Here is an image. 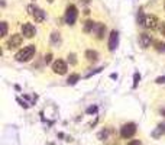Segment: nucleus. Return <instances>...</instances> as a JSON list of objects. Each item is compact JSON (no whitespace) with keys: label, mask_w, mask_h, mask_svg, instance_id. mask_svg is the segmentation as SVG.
<instances>
[{"label":"nucleus","mask_w":165,"mask_h":145,"mask_svg":"<svg viewBox=\"0 0 165 145\" xmlns=\"http://www.w3.org/2000/svg\"><path fill=\"white\" fill-rule=\"evenodd\" d=\"M35 52H36L35 45H26L15 55V58H16V61H19V62H28L34 58Z\"/></svg>","instance_id":"nucleus-1"},{"label":"nucleus","mask_w":165,"mask_h":145,"mask_svg":"<svg viewBox=\"0 0 165 145\" xmlns=\"http://www.w3.org/2000/svg\"><path fill=\"white\" fill-rule=\"evenodd\" d=\"M77 16H78V9L74 4H68L67 10H65V22L68 25H74L77 21Z\"/></svg>","instance_id":"nucleus-2"},{"label":"nucleus","mask_w":165,"mask_h":145,"mask_svg":"<svg viewBox=\"0 0 165 145\" xmlns=\"http://www.w3.org/2000/svg\"><path fill=\"white\" fill-rule=\"evenodd\" d=\"M28 10H29V15L35 19V22H44L45 19V12H44L42 9H39L38 6H35V4H29L28 6Z\"/></svg>","instance_id":"nucleus-3"},{"label":"nucleus","mask_w":165,"mask_h":145,"mask_svg":"<svg viewBox=\"0 0 165 145\" xmlns=\"http://www.w3.org/2000/svg\"><path fill=\"white\" fill-rule=\"evenodd\" d=\"M23 38L25 36H22L19 33H13L12 36L9 38V41L6 42V48H7V50H15L17 46H21L22 44H23Z\"/></svg>","instance_id":"nucleus-4"},{"label":"nucleus","mask_w":165,"mask_h":145,"mask_svg":"<svg viewBox=\"0 0 165 145\" xmlns=\"http://www.w3.org/2000/svg\"><path fill=\"white\" fill-rule=\"evenodd\" d=\"M136 133V125L135 123H125L120 128V137L127 139V138H132Z\"/></svg>","instance_id":"nucleus-5"},{"label":"nucleus","mask_w":165,"mask_h":145,"mask_svg":"<svg viewBox=\"0 0 165 145\" xmlns=\"http://www.w3.org/2000/svg\"><path fill=\"white\" fill-rule=\"evenodd\" d=\"M67 70H68L67 62L64 61V60H57V61H54V64H52V71H54L55 74L64 75L67 73Z\"/></svg>","instance_id":"nucleus-6"},{"label":"nucleus","mask_w":165,"mask_h":145,"mask_svg":"<svg viewBox=\"0 0 165 145\" xmlns=\"http://www.w3.org/2000/svg\"><path fill=\"white\" fill-rule=\"evenodd\" d=\"M22 31V35L25 38H28V39H30V38L35 36V33H36V29H35V26L32 25V23H23L21 28Z\"/></svg>","instance_id":"nucleus-7"},{"label":"nucleus","mask_w":165,"mask_h":145,"mask_svg":"<svg viewBox=\"0 0 165 145\" xmlns=\"http://www.w3.org/2000/svg\"><path fill=\"white\" fill-rule=\"evenodd\" d=\"M91 33H94L97 39H103V38H104V33H106V25H104L103 22H96V25H94V29Z\"/></svg>","instance_id":"nucleus-8"},{"label":"nucleus","mask_w":165,"mask_h":145,"mask_svg":"<svg viewBox=\"0 0 165 145\" xmlns=\"http://www.w3.org/2000/svg\"><path fill=\"white\" fill-rule=\"evenodd\" d=\"M158 23H159V21H158L157 16H154V15H148V16H146V19H145L144 28L154 31V29L158 28Z\"/></svg>","instance_id":"nucleus-9"},{"label":"nucleus","mask_w":165,"mask_h":145,"mask_svg":"<svg viewBox=\"0 0 165 145\" xmlns=\"http://www.w3.org/2000/svg\"><path fill=\"white\" fill-rule=\"evenodd\" d=\"M117 42H119V33L117 31H112L109 35V50L114 51L117 48Z\"/></svg>","instance_id":"nucleus-10"},{"label":"nucleus","mask_w":165,"mask_h":145,"mask_svg":"<svg viewBox=\"0 0 165 145\" xmlns=\"http://www.w3.org/2000/svg\"><path fill=\"white\" fill-rule=\"evenodd\" d=\"M151 44H152V38H151V35H148V33H140L139 35V45L144 48V50H146L148 46H151Z\"/></svg>","instance_id":"nucleus-11"},{"label":"nucleus","mask_w":165,"mask_h":145,"mask_svg":"<svg viewBox=\"0 0 165 145\" xmlns=\"http://www.w3.org/2000/svg\"><path fill=\"white\" fill-rule=\"evenodd\" d=\"M85 58H87V61H90V62H96V61L99 60L97 51H94V50H87V51H85Z\"/></svg>","instance_id":"nucleus-12"},{"label":"nucleus","mask_w":165,"mask_h":145,"mask_svg":"<svg viewBox=\"0 0 165 145\" xmlns=\"http://www.w3.org/2000/svg\"><path fill=\"white\" fill-rule=\"evenodd\" d=\"M94 25H96V22H93V21H85V22H84V28H83V31H84L85 33L93 32Z\"/></svg>","instance_id":"nucleus-13"},{"label":"nucleus","mask_w":165,"mask_h":145,"mask_svg":"<svg viewBox=\"0 0 165 145\" xmlns=\"http://www.w3.org/2000/svg\"><path fill=\"white\" fill-rule=\"evenodd\" d=\"M164 133H165V125H158V128L152 132V137L154 138H159L161 135H164Z\"/></svg>","instance_id":"nucleus-14"},{"label":"nucleus","mask_w":165,"mask_h":145,"mask_svg":"<svg viewBox=\"0 0 165 145\" xmlns=\"http://www.w3.org/2000/svg\"><path fill=\"white\" fill-rule=\"evenodd\" d=\"M51 42H52V45H57V46L61 44V35H59V32L51 33Z\"/></svg>","instance_id":"nucleus-15"},{"label":"nucleus","mask_w":165,"mask_h":145,"mask_svg":"<svg viewBox=\"0 0 165 145\" xmlns=\"http://www.w3.org/2000/svg\"><path fill=\"white\" fill-rule=\"evenodd\" d=\"M154 48L158 52H165V42L162 41H154Z\"/></svg>","instance_id":"nucleus-16"},{"label":"nucleus","mask_w":165,"mask_h":145,"mask_svg":"<svg viewBox=\"0 0 165 145\" xmlns=\"http://www.w3.org/2000/svg\"><path fill=\"white\" fill-rule=\"evenodd\" d=\"M78 80H80V75H78V74H71L70 77H68L67 83H68V84H71V86H72V84H76L77 81H78Z\"/></svg>","instance_id":"nucleus-17"},{"label":"nucleus","mask_w":165,"mask_h":145,"mask_svg":"<svg viewBox=\"0 0 165 145\" xmlns=\"http://www.w3.org/2000/svg\"><path fill=\"white\" fill-rule=\"evenodd\" d=\"M145 19H146V16L144 15V12L142 10H139V13H138V23L139 25H142L144 26V23H145Z\"/></svg>","instance_id":"nucleus-18"},{"label":"nucleus","mask_w":165,"mask_h":145,"mask_svg":"<svg viewBox=\"0 0 165 145\" xmlns=\"http://www.w3.org/2000/svg\"><path fill=\"white\" fill-rule=\"evenodd\" d=\"M0 25H2V35H0V36H6V35H7V22L3 21Z\"/></svg>","instance_id":"nucleus-19"},{"label":"nucleus","mask_w":165,"mask_h":145,"mask_svg":"<svg viewBox=\"0 0 165 145\" xmlns=\"http://www.w3.org/2000/svg\"><path fill=\"white\" fill-rule=\"evenodd\" d=\"M139 80H140L139 73H135V77H133V89H136V87H138V83H139Z\"/></svg>","instance_id":"nucleus-20"},{"label":"nucleus","mask_w":165,"mask_h":145,"mask_svg":"<svg viewBox=\"0 0 165 145\" xmlns=\"http://www.w3.org/2000/svg\"><path fill=\"white\" fill-rule=\"evenodd\" d=\"M107 135H109V132H107L106 129H104V131H102V132L99 133V139H102V141H104V139L107 138Z\"/></svg>","instance_id":"nucleus-21"},{"label":"nucleus","mask_w":165,"mask_h":145,"mask_svg":"<svg viewBox=\"0 0 165 145\" xmlns=\"http://www.w3.org/2000/svg\"><path fill=\"white\" fill-rule=\"evenodd\" d=\"M97 112V106H90L89 109H87V113L89 115H91V113H96Z\"/></svg>","instance_id":"nucleus-22"},{"label":"nucleus","mask_w":165,"mask_h":145,"mask_svg":"<svg viewBox=\"0 0 165 145\" xmlns=\"http://www.w3.org/2000/svg\"><path fill=\"white\" fill-rule=\"evenodd\" d=\"M126 145H142V142H140L139 139H132V141H129Z\"/></svg>","instance_id":"nucleus-23"},{"label":"nucleus","mask_w":165,"mask_h":145,"mask_svg":"<svg viewBox=\"0 0 165 145\" xmlns=\"http://www.w3.org/2000/svg\"><path fill=\"white\" fill-rule=\"evenodd\" d=\"M155 83H158V84H165V75H161V77H158V79L155 80Z\"/></svg>","instance_id":"nucleus-24"},{"label":"nucleus","mask_w":165,"mask_h":145,"mask_svg":"<svg viewBox=\"0 0 165 145\" xmlns=\"http://www.w3.org/2000/svg\"><path fill=\"white\" fill-rule=\"evenodd\" d=\"M68 60L71 61V64H76V62H77V60H76V55H74V54L68 55Z\"/></svg>","instance_id":"nucleus-25"},{"label":"nucleus","mask_w":165,"mask_h":145,"mask_svg":"<svg viewBox=\"0 0 165 145\" xmlns=\"http://www.w3.org/2000/svg\"><path fill=\"white\" fill-rule=\"evenodd\" d=\"M159 31H161V33L165 36V22H162L161 25H159Z\"/></svg>","instance_id":"nucleus-26"},{"label":"nucleus","mask_w":165,"mask_h":145,"mask_svg":"<svg viewBox=\"0 0 165 145\" xmlns=\"http://www.w3.org/2000/svg\"><path fill=\"white\" fill-rule=\"evenodd\" d=\"M51 60H52V54H47V55H45V62H47V64H49V62H51Z\"/></svg>","instance_id":"nucleus-27"},{"label":"nucleus","mask_w":165,"mask_h":145,"mask_svg":"<svg viewBox=\"0 0 165 145\" xmlns=\"http://www.w3.org/2000/svg\"><path fill=\"white\" fill-rule=\"evenodd\" d=\"M83 2H84L85 4H87V3H90V0H83Z\"/></svg>","instance_id":"nucleus-28"},{"label":"nucleus","mask_w":165,"mask_h":145,"mask_svg":"<svg viewBox=\"0 0 165 145\" xmlns=\"http://www.w3.org/2000/svg\"><path fill=\"white\" fill-rule=\"evenodd\" d=\"M161 113H164V115H165V109H164V110H161Z\"/></svg>","instance_id":"nucleus-29"},{"label":"nucleus","mask_w":165,"mask_h":145,"mask_svg":"<svg viewBox=\"0 0 165 145\" xmlns=\"http://www.w3.org/2000/svg\"><path fill=\"white\" fill-rule=\"evenodd\" d=\"M48 2H49V3H52V2H54V0H48Z\"/></svg>","instance_id":"nucleus-30"},{"label":"nucleus","mask_w":165,"mask_h":145,"mask_svg":"<svg viewBox=\"0 0 165 145\" xmlns=\"http://www.w3.org/2000/svg\"><path fill=\"white\" fill-rule=\"evenodd\" d=\"M164 7H165V2H164Z\"/></svg>","instance_id":"nucleus-31"}]
</instances>
